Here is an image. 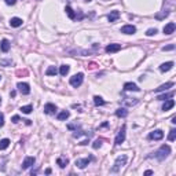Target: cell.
Segmentation results:
<instances>
[{"instance_id": "40", "label": "cell", "mask_w": 176, "mask_h": 176, "mask_svg": "<svg viewBox=\"0 0 176 176\" xmlns=\"http://www.w3.org/2000/svg\"><path fill=\"white\" fill-rule=\"evenodd\" d=\"M80 144H81V146H85V144H88V140H83Z\"/></svg>"}, {"instance_id": "2", "label": "cell", "mask_w": 176, "mask_h": 176, "mask_svg": "<svg viewBox=\"0 0 176 176\" xmlns=\"http://www.w3.org/2000/svg\"><path fill=\"white\" fill-rule=\"evenodd\" d=\"M127 160H128V157L125 156V154H121L116 158V162H114V167L112 168V172H118L125 164H127Z\"/></svg>"}, {"instance_id": "14", "label": "cell", "mask_w": 176, "mask_h": 176, "mask_svg": "<svg viewBox=\"0 0 176 176\" xmlns=\"http://www.w3.org/2000/svg\"><path fill=\"white\" fill-rule=\"evenodd\" d=\"M118 17H120V11L114 10V11H110V14H109V17H107V19H109V22H116V21L118 19Z\"/></svg>"}, {"instance_id": "1", "label": "cell", "mask_w": 176, "mask_h": 176, "mask_svg": "<svg viewBox=\"0 0 176 176\" xmlns=\"http://www.w3.org/2000/svg\"><path fill=\"white\" fill-rule=\"evenodd\" d=\"M171 154V147H169L168 144H162L158 150H157L153 156H150V157H156L157 160H160V161H164L167 157Z\"/></svg>"}, {"instance_id": "7", "label": "cell", "mask_w": 176, "mask_h": 176, "mask_svg": "<svg viewBox=\"0 0 176 176\" xmlns=\"http://www.w3.org/2000/svg\"><path fill=\"white\" fill-rule=\"evenodd\" d=\"M18 91L22 94V95H28V94H30V87H29V84H26V83H18Z\"/></svg>"}, {"instance_id": "41", "label": "cell", "mask_w": 176, "mask_h": 176, "mask_svg": "<svg viewBox=\"0 0 176 176\" xmlns=\"http://www.w3.org/2000/svg\"><path fill=\"white\" fill-rule=\"evenodd\" d=\"M45 173H47V175H50V173H51V169H50V168L45 169Z\"/></svg>"}, {"instance_id": "36", "label": "cell", "mask_w": 176, "mask_h": 176, "mask_svg": "<svg viewBox=\"0 0 176 176\" xmlns=\"http://www.w3.org/2000/svg\"><path fill=\"white\" fill-rule=\"evenodd\" d=\"M4 125V114L3 113H0V128Z\"/></svg>"}, {"instance_id": "3", "label": "cell", "mask_w": 176, "mask_h": 176, "mask_svg": "<svg viewBox=\"0 0 176 176\" xmlns=\"http://www.w3.org/2000/svg\"><path fill=\"white\" fill-rule=\"evenodd\" d=\"M83 80H84V74L83 73H77V74H74L73 77H70V85L72 87H80L81 84H83Z\"/></svg>"}, {"instance_id": "32", "label": "cell", "mask_w": 176, "mask_h": 176, "mask_svg": "<svg viewBox=\"0 0 176 176\" xmlns=\"http://www.w3.org/2000/svg\"><path fill=\"white\" fill-rule=\"evenodd\" d=\"M102 143H103V140H102V139H96L95 142H94V144H92V147H94V149H99L100 146H102Z\"/></svg>"}, {"instance_id": "13", "label": "cell", "mask_w": 176, "mask_h": 176, "mask_svg": "<svg viewBox=\"0 0 176 176\" xmlns=\"http://www.w3.org/2000/svg\"><path fill=\"white\" fill-rule=\"evenodd\" d=\"M124 89L125 91H140V88H138V85L135 84V83H125L124 84Z\"/></svg>"}, {"instance_id": "8", "label": "cell", "mask_w": 176, "mask_h": 176, "mask_svg": "<svg viewBox=\"0 0 176 176\" xmlns=\"http://www.w3.org/2000/svg\"><path fill=\"white\" fill-rule=\"evenodd\" d=\"M135 32H136V28L133 25H124L121 28V33H124V35H133Z\"/></svg>"}, {"instance_id": "19", "label": "cell", "mask_w": 176, "mask_h": 176, "mask_svg": "<svg viewBox=\"0 0 176 176\" xmlns=\"http://www.w3.org/2000/svg\"><path fill=\"white\" fill-rule=\"evenodd\" d=\"M172 68H173V62H165V63H162L160 66V70L161 72H168Z\"/></svg>"}, {"instance_id": "9", "label": "cell", "mask_w": 176, "mask_h": 176, "mask_svg": "<svg viewBox=\"0 0 176 176\" xmlns=\"http://www.w3.org/2000/svg\"><path fill=\"white\" fill-rule=\"evenodd\" d=\"M35 161H36V158H35V157H26V158L24 160V162H22V169L30 168V167L35 164Z\"/></svg>"}, {"instance_id": "16", "label": "cell", "mask_w": 176, "mask_h": 176, "mask_svg": "<svg viewBox=\"0 0 176 176\" xmlns=\"http://www.w3.org/2000/svg\"><path fill=\"white\" fill-rule=\"evenodd\" d=\"M173 106H175V100L173 99H167V102H165L164 106H162V110H164V112H168V110H171Z\"/></svg>"}, {"instance_id": "29", "label": "cell", "mask_w": 176, "mask_h": 176, "mask_svg": "<svg viewBox=\"0 0 176 176\" xmlns=\"http://www.w3.org/2000/svg\"><path fill=\"white\" fill-rule=\"evenodd\" d=\"M69 70H70V68H69L68 65H62L61 69H59V73L62 74V76H66V74L69 73Z\"/></svg>"}, {"instance_id": "37", "label": "cell", "mask_w": 176, "mask_h": 176, "mask_svg": "<svg viewBox=\"0 0 176 176\" xmlns=\"http://www.w3.org/2000/svg\"><path fill=\"white\" fill-rule=\"evenodd\" d=\"M6 1V4H8V6H14V4L17 3V0H4Z\"/></svg>"}, {"instance_id": "39", "label": "cell", "mask_w": 176, "mask_h": 176, "mask_svg": "<svg viewBox=\"0 0 176 176\" xmlns=\"http://www.w3.org/2000/svg\"><path fill=\"white\" fill-rule=\"evenodd\" d=\"M144 175H153V171H150V169H149V171H146V172H144Z\"/></svg>"}, {"instance_id": "35", "label": "cell", "mask_w": 176, "mask_h": 176, "mask_svg": "<svg viewBox=\"0 0 176 176\" xmlns=\"http://www.w3.org/2000/svg\"><path fill=\"white\" fill-rule=\"evenodd\" d=\"M162 50H164V51H172V50H175V44H169V45H165Z\"/></svg>"}, {"instance_id": "27", "label": "cell", "mask_w": 176, "mask_h": 176, "mask_svg": "<svg viewBox=\"0 0 176 176\" xmlns=\"http://www.w3.org/2000/svg\"><path fill=\"white\" fill-rule=\"evenodd\" d=\"M94 103H95L96 106H103V105H105V100L102 99L100 96L95 95V96H94Z\"/></svg>"}, {"instance_id": "30", "label": "cell", "mask_w": 176, "mask_h": 176, "mask_svg": "<svg viewBox=\"0 0 176 176\" xmlns=\"http://www.w3.org/2000/svg\"><path fill=\"white\" fill-rule=\"evenodd\" d=\"M32 110H33V106H32V105H28V106H22V107H21V112L25 113V114H29V113H32Z\"/></svg>"}, {"instance_id": "11", "label": "cell", "mask_w": 176, "mask_h": 176, "mask_svg": "<svg viewBox=\"0 0 176 176\" xmlns=\"http://www.w3.org/2000/svg\"><path fill=\"white\" fill-rule=\"evenodd\" d=\"M175 29H176L175 22H169V24H167L164 26V33L165 35H172V33L175 32Z\"/></svg>"}, {"instance_id": "38", "label": "cell", "mask_w": 176, "mask_h": 176, "mask_svg": "<svg viewBox=\"0 0 176 176\" xmlns=\"http://www.w3.org/2000/svg\"><path fill=\"white\" fill-rule=\"evenodd\" d=\"M18 121H19V117H18V116H14V117H12V123H15V124H17Z\"/></svg>"}, {"instance_id": "33", "label": "cell", "mask_w": 176, "mask_h": 176, "mask_svg": "<svg viewBox=\"0 0 176 176\" xmlns=\"http://www.w3.org/2000/svg\"><path fill=\"white\" fill-rule=\"evenodd\" d=\"M0 65H3V66H10V65H12V61L11 59H7V61H0Z\"/></svg>"}, {"instance_id": "6", "label": "cell", "mask_w": 176, "mask_h": 176, "mask_svg": "<svg viewBox=\"0 0 176 176\" xmlns=\"http://www.w3.org/2000/svg\"><path fill=\"white\" fill-rule=\"evenodd\" d=\"M164 138V132L161 131V129H156V131H153L149 133V139H154V140H161Z\"/></svg>"}, {"instance_id": "25", "label": "cell", "mask_w": 176, "mask_h": 176, "mask_svg": "<svg viewBox=\"0 0 176 176\" xmlns=\"http://www.w3.org/2000/svg\"><path fill=\"white\" fill-rule=\"evenodd\" d=\"M56 73H58V70H56L55 66H50V68L45 70V74H47V76H55Z\"/></svg>"}, {"instance_id": "18", "label": "cell", "mask_w": 176, "mask_h": 176, "mask_svg": "<svg viewBox=\"0 0 176 176\" xmlns=\"http://www.w3.org/2000/svg\"><path fill=\"white\" fill-rule=\"evenodd\" d=\"M22 22H24V21L21 19V18H11V19H10V25H11L12 28H18V26H21V25H22Z\"/></svg>"}, {"instance_id": "4", "label": "cell", "mask_w": 176, "mask_h": 176, "mask_svg": "<svg viewBox=\"0 0 176 176\" xmlns=\"http://www.w3.org/2000/svg\"><path fill=\"white\" fill-rule=\"evenodd\" d=\"M125 131H127V125H123L121 129L118 131V133H117L116 140H114V143L116 144H121L125 140Z\"/></svg>"}, {"instance_id": "31", "label": "cell", "mask_w": 176, "mask_h": 176, "mask_svg": "<svg viewBox=\"0 0 176 176\" xmlns=\"http://www.w3.org/2000/svg\"><path fill=\"white\" fill-rule=\"evenodd\" d=\"M168 139L171 142H173L176 139V129H171V132H169V135H168Z\"/></svg>"}, {"instance_id": "22", "label": "cell", "mask_w": 176, "mask_h": 176, "mask_svg": "<svg viewBox=\"0 0 176 176\" xmlns=\"http://www.w3.org/2000/svg\"><path fill=\"white\" fill-rule=\"evenodd\" d=\"M69 116H70V113H69V110H63V112H61L59 114H58V120L59 121H63V120H66V118H69Z\"/></svg>"}, {"instance_id": "20", "label": "cell", "mask_w": 176, "mask_h": 176, "mask_svg": "<svg viewBox=\"0 0 176 176\" xmlns=\"http://www.w3.org/2000/svg\"><path fill=\"white\" fill-rule=\"evenodd\" d=\"M56 164L59 165L61 168H65V167L69 164V160L66 158V157H59V158L56 160Z\"/></svg>"}, {"instance_id": "42", "label": "cell", "mask_w": 176, "mask_h": 176, "mask_svg": "<svg viewBox=\"0 0 176 176\" xmlns=\"http://www.w3.org/2000/svg\"><path fill=\"white\" fill-rule=\"evenodd\" d=\"M84 1H87V3H89V1H91V0H84Z\"/></svg>"}, {"instance_id": "5", "label": "cell", "mask_w": 176, "mask_h": 176, "mask_svg": "<svg viewBox=\"0 0 176 176\" xmlns=\"http://www.w3.org/2000/svg\"><path fill=\"white\" fill-rule=\"evenodd\" d=\"M91 160H92V157H88V158H77L76 160V167L77 168H80V169L85 168V167L91 162Z\"/></svg>"}, {"instance_id": "28", "label": "cell", "mask_w": 176, "mask_h": 176, "mask_svg": "<svg viewBox=\"0 0 176 176\" xmlns=\"http://www.w3.org/2000/svg\"><path fill=\"white\" fill-rule=\"evenodd\" d=\"M65 11H66V14L69 15V18H70V19H74V18H76V15H74V11L72 10V7H70V6H68V7L65 8Z\"/></svg>"}, {"instance_id": "24", "label": "cell", "mask_w": 176, "mask_h": 176, "mask_svg": "<svg viewBox=\"0 0 176 176\" xmlns=\"http://www.w3.org/2000/svg\"><path fill=\"white\" fill-rule=\"evenodd\" d=\"M124 103L127 105V106H135V105L138 103V99H136V98H132V100H131V98H124Z\"/></svg>"}, {"instance_id": "34", "label": "cell", "mask_w": 176, "mask_h": 176, "mask_svg": "<svg viewBox=\"0 0 176 176\" xmlns=\"http://www.w3.org/2000/svg\"><path fill=\"white\" fill-rule=\"evenodd\" d=\"M156 33H157V29L156 28H154V29L151 28V29H149L147 32H146V35H147V36H154Z\"/></svg>"}, {"instance_id": "10", "label": "cell", "mask_w": 176, "mask_h": 176, "mask_svg": "<svg viewBox=\"0 0 176 176\" xmlns=\"http://www.w3.org/2000/svg\"><path fill=\"white\" fill-rule=\"evenodd\" d=\"M120 50H121V44H116V43L109 44L107 47H106V52H109V54L117 52V51H120Z\"/></svg>"}, {"instance_id": "12", "label": "cell", "mask_w": 176, "mask_h": 176, "mask_svg": "<svg viewBox=\"0 0 176 176\" xmlns=\"http://www.w3.org/2000/svg\"><path fill=\"white\" fill-rule=\"evenodd\" d=\"M56 112V106L54 103H47L44 106V113L45 114H55Z\"/></svg>"}, {"instance_id": "43", "label": "cell", "mask_w": 176, "mask_h": 176, "mask_svg": "<svg viewBox=\"0 0 176 176\" xmlns=\"http://www.w3.org/2000/svg\"><path fill=\"white\" fill-rule=\"evenodd\" d=\"M0 103H1V98H0Z\"/></svg>"}, {"instance_id": "17", "label": "cell", "mask_w": 176, "mask_h": 176, "mask_svg": "<svg viewBox=\"0 0 176 176\" xmlns=\"http://www.w3.org/2000/svg\"><path fill=\"white\" fill-rule=\"evenodd\" d=\"M10 47H11V45H10V41L6 40V39H3V40H1V44H0L1 51H3V52H8V51H10Z\"/></svg>"}, {"instance_id": "44", "label": "cell", "mask_w": 176, "mask_h": 176, "mask_svg": "<svg viewBox=\"0 0 176 176\" xmlns=\"http://www.w3.org/2000/svg\"><path fill=\"white\" fill-rule=\"evenodd\" d=\"M0 80H1V76H0Z\"/></svg>"}, {"instance_id": "21", "label": "cell", "mask_w": 176, "mask_h": 176, "mask_svg": "<svg viewBox=\"0 0 176 176\" xmlns=\"http://www.w3.org/2000/svg\"><path fill=\"white\" fill-rule=\"evenodd\" d=\"M116 116L117 117H127V116H128V110L124 109V107L117 109V110H116Z\"/></svg>"}, {"instance_id": "26", "label": "cell", "mask_w": 176, "mask_h": 176, "mask_svg": "<svg viewBox=\"0 0 176 176\" xmlns=\"http://www.w3.org/2000/svg\"><path fill=\"white\" fill-rule=\"evenodd\" d=\"M10 146V139H1L0 140V150H6Z\"/></svg>"}, {"instance_id": "23", "label": "cell", "mask_w": 176, "mask_h": 176, "mask_svg": "<svg viewBox=\"0 0 176 176\" xmlns=\"http://www.w3.org/2000/svg\"><path fill=\"white\" fill-rule=\"evenodd\" d=\"M173 95H175V92H168V94H162V95H160L157 99H158V100H167V99L173 98Z\"/></svg>"}, {"instance_id": "15", "label": "cell", "mask_w": 176, "mask_h": 176, "mask_svg": "<svg viewBox=\"0 0 176 176\" xmlns=\"http://www.w3.org/2000/svg\"><path fill=\"white\" fill-rule=\"evenodd\" d=\"M171 87H173V83H172V81H169V83H165V84L160 85L158 88H156V89H154V92H162V91H167V89H168V88H171Z\"/></svg>"}]
</instances>
